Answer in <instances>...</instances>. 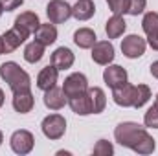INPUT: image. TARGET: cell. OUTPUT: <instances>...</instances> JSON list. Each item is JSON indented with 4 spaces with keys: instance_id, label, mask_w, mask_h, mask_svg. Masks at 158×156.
I'll list each match as a JSON object with an SVG mask.
<instances>
[{
    "instance_id": "obj_1",
    "label": "cell",
    "mask_w": 158,
    "mask_h": 156,
    "mask_svg": "<svg viewBox=\"0 0 158 156\" xmlns=\"http://www.w3.org/2000/svg\"><path fill=\"white\" fill-rule=\"evenodd\" d=\"M114 138L119 145L138 153V154H151L156 149L155 138L145 130V127L134 121H123L114 129Z\"/></svg>"
},
{
    "instance_id": "obj_2",
    "label": "cell",
    "mask_w": 158,
    "mask_h": 156,
    "mask_svg": "<svg viewBox=\"0 0 158 156\" xmlns=\"http://www.w3.org/2000/svg\"><path fill=\"white\" fill-rule=\"evenodd\" d=\"M112 99L118 107H134L142 109L149 99H151V90L147 84H129L125 83L123 86L112 90Z\"/></svg>"
},
{
    "instance_id": "obj_3",
    "label": "cell",
    "mask_w": 158,
    "mask_h": 156,
    "mask_svg": "<svg viewBox=\"0 0 158 156\" xmlns=\"http://www.w3.org/2000/svg\"><path fill=\"white\" fill-rule=\"evenodd\" d=\"M0 77L4 79L11 92H22V90H30L31 88V79L28 76V72H24L17 63L7 61L4 64H0Z\"/></svg>"
},
{
    "instance_id": "obj_4",
    "label": "cell",
    "mask_w": 158,
    "mask_h": 156,
    "mask_svg": "<svg viewBox=\"0 0 158 156\" xmlns=\"http://www.w3.org/2000/svg\"><path fill=\"white\" fill-rule=\"evenodd\" d=\"M40 129L48 140H61L66 132V119L61 114H50L42 119Z\"/></svg>"
},
{
    "instance_id": "obj_5",
    "label": "cell",
    "mask_w": 158,
    "mask_h": 156,
    "mask_svg": "<svg viewBox=\"0 0 158 156\" xmlns=\"http://www.w3.org/2000/svg\"><path fill=\"white\" fill-rule=\"evenodd\" d=\"M9 145H11L13 153H17V154H20V156L22 154H30V153L33 151L35 138H33V134H31L30 130L20 129V130H15V132L11 134Z\"/></svg>"
},
{
    "instance_id": "obj_6",
    "label": "cell",
    "mask_w": 158,
    "mask_h": 156,
    "mask_svg": "<svg viewBox=\"0 0 158 156\" xmlns=\"http://www.w3.org/2000/svg\"><path fill=\"white\" fill-rule=\"evenodd\" d=\"M46 15L52 24H63L72 17V6L64 0H50L46 6Z\"/></svg>"
},
{
    "instance_id": "obj_7",
    "label": "cell",
    "mask_w": 158,
    "mask_h": 156,
    "mask_svg": "<svg viewBox=\"0 0 158 156\" xmlns=\"http://www.w3.org/2000/svg\"><path fill=\"white\" fill-rule=\"evenodd\" d=\"M86 90H88V81H86V76L81 74V72L70 74L63 83V92H64L66 97H74V96H79V94H85Z\"/></svg>"
},
{
    "instance_id": "obj_8",
    "label": "cell",
    "mask_w": 158,
    "mask_h": 156,
    "mask_svg": "<svg viewBox=\"0 0 158 156\" xmlns=\"http://www.w3.org/2000/svg\"><path fill=\"white\" fill-rule=\"evenodd\" d=\"M116 53H114V46L110 40H99L92 46V61L101 64V66H107L114 61Z\"/></svg>"
},
{
    "instance_id": "obj_9",
    "label": "cell",
    "mask_w": 158,
    "mask_h": 156,
    "mask_svg": "<svg viewBox=\"0 0 158 156\" xmlns=\"http://www.w3.org/2000/svg\"><path fill=\"white\" fill-rule=\"evenodd\" d=\"M145 46L147 42L145 39H142L140 35H129L121 40V51L125 57L129 59H138L145 53Z\"/></svg>"
},
{
    "instance_id": "obj_10",
    "label": "cell",
    "mask_w": 158,
    "mask_h": 156,
    "mask_svg": "<svg viewBox=\"0 0 158 156\" xmlns=\"http://www.w3.org/2000/svg\"><path fill=\"white\" fill-rule=\"evenodd\" d=\"M103 81L107 83L109 88H119L123 86L125 83H129V76H127V70L123 66L118 64H107L105 72H103Z\"/></svg>"
},
{
    "instance_id": "obj_11",
    "label": "cell",
    "mask_w": 158,
    "mask_h": 156,
    "mask_svg": "<svg viewBox=\"0 0 158 156\" xmlns=\"http://www.w3.org/2000/svg\"><path fill=\"white\" fill-rule=\"evenodd\" d=\"M28 37H30V33H28L26 30L19 28V26H13L11 30H7V31L2 35V39H4V53L15 51L22 42H26Z\"/></svg>"
},
{
    "instance_id": "obj_12",
    "label": "cell",
    "mask_w": 158,
    "mask_h": 156,
    "mask_svg": "<svg viewBox=\"0 0 158 156\" xmlns=\"http://www.w3.org/2000/svg\"><path fill=\"white\" fill-rule=\"evenodd\" d=\"M74 61H76V57H74V53H72L70 48L61 46V48H57V50L52 53V64H53L57 70H68V68H72Z\"/></svg>"
},
{
    "instance_id": "obj_13",
    "label": "cell",
    "mask_w": 158,
    "mask_h": 156,
    "mask_svg": "<svg viewBox=\"0 0 158 156\" xmlns=\"http://www.w3.org/2000/svg\"><path fill=\"white\" fill-rule=\"evenodd\" d=\"M35 105L33 94L31 90H22V92H15L13 94V109L20 114H28Z\"/></svg>"
},
{
    "instance_id": "obj_14",
    "label": "cell",
    "mask_w": 158,
    "mask_h": 156,
    "mask_svg": "<svg viewBox=\"0 0 158 156\" xmlns=\"http://www.w3.org/2000/svg\"><path fill=\"white\" fill-rule=\"evenodd\" d=\"M57 77H59V70L53 64H48L46 68H42L37 76V88L40 90H50L52 86L57 84Z\"/></svg>"
},
{
    "instance_id": "obj_15",
    "label": "cell",
    "mask_w": 158,
    "mask_h": 156,
    "mask_svg": "<svg viewBox=\"0 0 158 156\" xmlns=\"http://www.w3.org/2000/svg\"><path fill=\"white\" fill-rule=\"evenodd\" d=\"M44 105L50 109V110H61L64 105H66V96L61 88L57 86H52L50 90L44 92Z\"/></svg>"
},
{
    "instance_id": "obj_16",
    "label": "cell",
    "mask_w": 158,
    "mask_h": 156,
    "mask_svg": "<svg viewBox=\"0 0 158 156\" xmlns=\"http://www.w3.org/2000/svg\"><path fill=\"white\" fill-rule=\"evenodd\" d=\"M15 26H19V28H22V30H26V31L31 35V33H35V31H37V28L40 26L39 15H37V13H33V11H24V13H20V15L15 18Z\"/></svg>"
},
{
    "instance_id": "obj_17",
    "label": "cell",
    "mask_w": 158,
    "mask_h": 156,
    "mask_svg": "<svg viewBox=\"0 0 158 156\" xmlns=\"http://www.w3.org/2000/svg\"><path fill=\"white\" fill-rule=\"evenodd\" d=\"M88 94V99H90V109H92V114H99L105 110V105H107V96L103 92V88L99 86H92L86 90Z\"/></svg>"
},
{
    "instance_id": "obj_18",
    "label": "cell",
    "mask_w": 158,
    "mask_h": 156,
    "mask_svg": "<svg viewBox=\"0 0 158 156\" xmlns=\"http://www.w3.org/2000/svg\"><path fill=\"white\" fill-rule=\"evenodd\" d=\"M127 30V22L123 20V17H119V13H114L109 20H107V26H105V31H107V37L109 39H118L125 33Z\"/></svg>"
},
{
    "instance_id": "obj_19",
    "label": "cell",
    "mask_w": 158,
    "mask_h": 156,
    "mask_svg": "<svg viewBox=\"0 0 158 156\" xmlns=\"http://www.w3.org/2000/svg\"><path fill=\"white\" fill-rule=\"evenodd\" d=\"M68 105L70 109L77 114V116H88L92 114V109H90V99H88V94H79L74 97H68Z\"/></svg>"
},
{
    "instance_id": "obj_20",
    "label": "cell",
    "mask_w": 158,
    "mask_h": 156,
    "mask_svg": "<svg viewBox=\"0 0 158 156\" xmlns=\"http://www.w3.org/2000/svg\"><path fill=\"white\" fill-rule=\"evenodd\" d=\"M96 13V6L92 0H77L76 6H72V17L77 20H88Z\"/></svg>"
},
{
    "instance_id": "obj_21",
    "label": "cell",
    "mask_w": 158,
    "mask_h": 156,
    "mask_svg": "<svg viewBox=\"0 0 158 156\" xmlns=\"http://www.w3.org/2000/svg\"><path fill=\"white\" fill-rule=\"evenodd\" d=\"M35 40H39L40 44H44V46H50V44H53L55 40H57V28H55V24H40L39 28H37V31H35Z\"/></svg>"
},
{
    "instance_id": "obj_22",
    "label": "cell",
    "mask_w": 158,
    "mask_h": 156,
    "mask_svg": "<svg viewBox=\"0 0 158 156\" xmlns=\"http://www.w3.org/2000/svg\"><path fill=\"white\" fill-rule=\"evenodd\" d=\"M74 42L77 44L79 48L88 50V48H92L98 42V37H96L94 30H90V28H79L77 31L74 33Z\"/></svg>"
},
{
    "instance_id": "obj_23",
    "label": "cell",
    "mask_w": 158,
    "mask_h": 156,
    "mask_svg": "<svg viewBox=\"0 0 158 156\" xmlns=\"http://www.w3.org/2000/svg\"><path fill=\"white\" fill-rule=\"evenodd\" d=\"M44 44H40L39 40H33V42H30L26 48H24V59L28 61V63H31V64H35V63H39L40 59L44 57Z\"/></svg>"
},
{
    "instance_id": "obj_24",
    "label": "cell",
    "mask_w": 158,
    "mask_h": 156,
    "mask_svg": "<svg viewBox=\"0 0 158 156\" xmlns=\"http://www.w3.org/2000/svg\"><path fill=\"white\" fill-rule=\"evenodd\" d=\"M145 6H147V0H123V4H121V13L136 17V15L143 13Z\"/></svg>"
},
{
    "instance_id": "obj_25",
    "label": "cell",
    "mask_w": 158,
    "mask_h": 156,
    "mask_svg": "<svg viewBox=\"0 0 158 156\" xmlns=\"http://www.w3.org/2000/svg\"><path fill=\"white\" fill-rule=\"evenodd\" d=\"M142 28H143V31H145L147 35L158 33V13H155V11L145 13V17H143V20H142Z\"/></svg>"
},
{
    "instance_id": "obj_26",
    "label": "cell",
    "mask_w": 158,
    "mask_h": 156,
    "mask_svg": "<svg viewBox=\"0 0 158 156\" xmlns=\"http://www.w3.org/2000/svg\"><path fill=\"white\" fill-rule=\"evenodd\" d=\"M143 125L147 129H158V103H155L143 116Z\"/></svg>"
},
{
    "instance_id": "obj_27",
    "label": "cell",
    "mask_w": 158,
    "mask_h": 156,
    "mask_svg": "<svg viewBox=\"0 0 158 156\" xmlns=\"http://www.w3.org/2000/svg\"><path fill=\"white\" fill-rule=\"evenodd\" d=\"M96 156H112L114 154V147L110 142L107 140H99L96 145H94V151H92Z\"/></svg>"
},
{
    "instance_id": "obj_28",
    "label": "cell",
    "mask_w": 158,
    "mask_h": 156,
    "mask_svg": "<svg viewBox=\"0 0 158 156\" xmlns=\"http://www.w3.org/2000/svg\"><path fill=\"white\" fill-rule=\"evenodd\" d=\"M0 2H2L6 11H13V9H17V7H20L24 4V0H0Z\"/></svg>"
},
{
    "instance_id": "obj_29",
    "label": "cell",
    "mask_w": 158,
    "mask_h": 156,
    "mask_svg": "<svg viewBox=\"0 0 158 156\" xmlns=\"http://www.w3.org/2000/svg\"><path fill=\"white\" fill-rule=\"evenodd\" d=\"M107 4H109V7H110L112 13H121V4H123V0H107Z\"/></svg>"
},
{
    "instance_id": "obj_30",
    "label": "cell",
    "mask_w": 158,
    "mask_h": 156,
    "mask_svg": "<svg viewBox=\"0 0 158 156\" xmlns=\"http://www.w3.org/2000/svg\"><path fill=\"white\" fill-rule=\"evenodd\" d=\"M147 44H149L153 50L158 51V33H155V35H147Z\"/></svg>"
},
{
    "instance_id": "obj_31",
    "label": "cell",
    "mask_w": 158,
    "mask_h": 156,
    "mask_svg": "<svg viewBox=\"0 0 158 156\" xmlns=\"http://www.w3.org/2000/svg\"><path fill=\"white\" fill-rule=\"evenodd\" d=\"M151 76L158 79V61H155V63L151 64Z\"/></svg>"
},
{
    "instance_id": "obj_32",
    "label": "cell",
    "mask_w": 158,
    "mask_h": 156,
    "mask_svg": "<svg viewBox=\"0 0 158 156\" xmlns=\"http://www.w3.org/2000/svg\"><path fill=\"white\" fill-rule=\"evenodd\" d=\"M2 53H4V39L0 37V55H2Z\"/></svg>"
},
{
    "instance_id": "obj_33",
    "label": "cell",
    "mask_w": 158,
    "mask_h": 156,
    "mask_svg": "<svg viewBox=\"0 0 158 156\" xmlns=\"http://www.w3.org/2000/svg\"><path fill=\"white\" fill-rule=\"evenodd\" d=\"M4 105V92H2V88H0V107Z\"/></svg>"
},
{
    "instance_id": "obj_34",
    "label": "cell",
    "mask_w": 158,
    "mask_h": 156,
    "mask_svg": "<svg viewBox=\"0 0 158 156\" xmlns=\"http://www.w3.org/2000/svg\"><path fill=\"white\" fill-rule=\"evenodd\" d=\"M2 13H4V6H2V2H0V17H2Z\"/></svg>"
},
{
    "instance_id": "obj_35",
    "label": "cell",
    "mask_w": 158,
    "mask_h": 156,
    "mask_svg": "<svg viewBox=\"0 0 158 156\" xmlns=\"http://www.w3.org/2000/svg\"><path fill=\"white\" fill-rule=\"evenodd\" d=\"M2 142H4V136H2V132H0V145H2Z\"/></svg>"
},
{
    "instance_id": "obj_36",
    "label": "cell",
    "mask_w": 158,
    "mask_h": 156,
    "mask_svg": "<svg viewBox=\"0 0 158 156\" xmlns=\"http://www.w3.org/2000/svg\"><path fill=\"white\" fill-rule=\"evenodd\" d=\"M156 103H158V94H156Z\"/></svg>"
}]
</instances>
